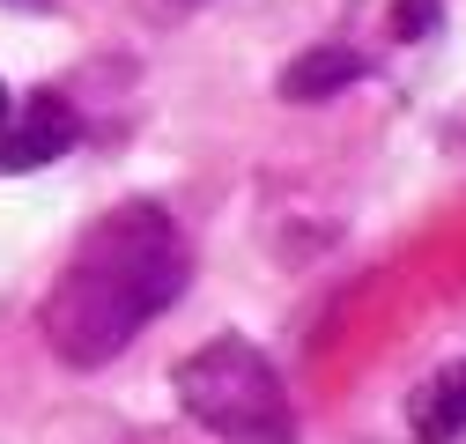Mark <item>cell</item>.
<instances>
[{
    "mask_svg": "<svg viewBox=\"0 0 466 444\" xmlns=\"http://www.w3.org/2000/svg\"><path fill=\"white\" fill-rule=\"evenodd\" d=\"M178 289H186V245L163 222V207H111L45 297V341L60 363L96 370L141 333V318L178 304Z\"/></svg>",
    "mask_w": 466,
    "mask_h": 444,
    "instance_id": "obj_1",
    "label": "cell"
},
{
    "mask_svg": "<svg viewBox=\"0 0 466 444\" xmlns=\"http://www.w3.org/2000/svg\"><path fill=\"white\" fill-rule=\"evenodd\" d=\"M170 385H178V408L200 429H215L222 444H297V415H289L274 363L252 341H238V333H222L200 356H186Z\"/></svg>",
    "mask_w": 466,
    "mask_h": 444,
    "instance_id": "obj_2",
    "label": "cell"
},
{
    "mask_svg": "<svg viewBox=\"0 0 466 444\" xmlns=\"http://www.w3.org/2000/svg\"><path fill=\"white\" fill-rule=\"evenodd\" d=\"M75 141V111L60 96H23V119L0 134V171H37V163L67 156Z\"/></svg>",
    "mask_w": 466,
    "mask_h": 444,
    "instance_id": "obj_3",
    "label": "cell"
},
{
    "mask_svg": "<svg viewBox=\"0 0 466 444\" xmlns=\"http://www.w3.org/2000/svg\"><path fill=\"white\" fill-rule=\"evenodd\" d=\"M407 429H415L422 444H451V437H466V363L430 370V378L415 385V400H407Z\"/></svg>",
    "mask_w": 466,
    "mask_h": 444,
    "instance_id": "obj_4",
    "label": "cell"
},
{
    "mask_svg": "<svg viewBox=\"0 0 466 444\" xmlns=\"http://www.w3.org/2000/svg\"><path fill=\"white\" fill-rule=\"evenodd\" d=\"M363 75H370V60H363L356 45H319V52H304V60L281 67V96H289V104H319V96L363 82Z\"/></svg>",
    "mask_w": 466,
    "mask_h": 444,
    "instance_id": "obj_5",
    "label": "cell"
},
{
    "mask_svg": "<svg viewBox=\"0 0 466 444\" xmlns=\"http://www.w3.org/2000/svg\"><path fill=\"white\" fill-rule=\"evenodd\" d=\"M437 23H444L437 0H400V8H392V30H400V37H430Z\"/></svg>",
    "mask_w": 466,
    "mask_h": 444,
    "instance_id": "obj_6",
    "label": "cell"
},
{
    "mask_svg": "<svg viewBox=\"0 0 466 444\" xmlns=\"http://www.w3.org/2000/svg\"><path fill=\"white\" fill-rule=\"evenodd\" d=\"M0 111H8V89H0Z\"/></svg>",
    "mask_w": 466,
    "mask_h": 444,
    "instance_id": "obj_7",
    "label": "cell"
}]
</instances>
